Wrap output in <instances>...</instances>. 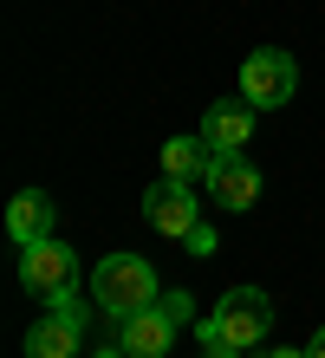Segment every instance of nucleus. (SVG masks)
Instances as JSON below:
<instances>
[{
  "mask_svg": "<svg viewBox=\"0 0 325 358\" xmlns=\"http://www.w3.org/2000/svg\"><path fill=\"white\" fill-rule=\"evenodd\" d=\"M267 332H273V300L260 287H234V293H222V306L195 326V339H202L208 358H247Z\"/></svg>",
  "mask_w": 325,
  "mask_h": 358,
  "instance_id": "f257e3e1",
  "label": "nucleus"
},
{
  "mask_svg": "<svg viewBox=\"0 0 325 358\" xmlns=\"http://www.w3.org/2000/svg\"><path fill=\"white\" fill-rule=\"evenodd\" d=\"M92 300L111 313V320H130V313H150L163 300V287H157V267H150L143 255H111V261H98L92 267Z\"/></svg>",
  "mask_w": 325,
  "mask_h": 358,
  "instance_id": "f03ea898",
  "label": "nucleus"
},
{
  "mask_svg": "<svg viewBox=\"0 0 325 358\" xmlns=\"http://www.w3.org/2000/svg\"><path fill=\"white\" fill-rule=\"evenodd\" d=\"M299 92V66H293V52H280V46H260L241 59V98L254 104V111H273V104H293Z\"/></svg>",
  "mask_w": 325,
  "mask_h": 358,
  "instance_id": "7ed1b4c3",
  "label": "nucleus"
},
{
  "mask_svg": "<svg viewBox=\"0 0 325 358\" xmlns=\"http://www.w3.org/2000/svg\"><path fill=\"white\" fill-rule=\"evenodd\" d=\"M20 287L33 293V300H59V293H72L78 287V255L65 241H33V248H20Z\"/></svg>",
  "mask_w": 325,
  "mask_h": 358,
  "instance_id": "20e7f679",
  "label": "nucleus"
},
{
  "mask_svg": "<svg viewBox=\"0 0 325 358\" xmlns=\"http://www.w3.org/2000/svg\"><path fill=\"white\" fill-rule=\"evenodd\" d=\"M247 137H254V104L247 98H215L202 111V143L215 157H241Z\"/></svg>",
  "mask_w": 325,
  "mask_h": 358,
  "instance_id": "39448f33",
  "label": "nucleus"
},
{
  "mask_svg": "<svg viewBox=\"0 0 325 358\" xmlns=\"http://www.w3.org/2000/svg\"><path fill=\"white\" fill-rule=\"evenodd\" d=\"M143 215H150V228L169 235V241H189V228H202V222H195V189H189V182H169V176L143 196Z\"/></svg>",
  "mask_w": 325,
  "mask_h": 358,
  "instance_id": "423d86ee",
  "label": "nucleus"
},
{
  "mask_svg": "<svg viewBox=\"0 0 325 358\" xmlns=\"http://www.w3.org/2000/svg\"><path fill=\"white\" fill-rule=\"evenodd\" d=\"M202 182H208V196L222 202V208H234V215H247V208L260 202V170H254L247 157H215V170Z\"/></svg>",
  "mask_w": 325,
  "mask_h": 358,
  "instance_id": "0eeeda50",
  "label": "nucleus"
},
{
  "mask_svg": "<svg viewBox=\"0 0 325 358\" xmlns=\"http://www.w3.org/2000/svg\"><path fill=\"white\" fill-rule=\"evenodd\" d=\"M117 345H124L130 358H163L169 345H176V320H169L163 306L130 313V320H117Z\"/></svg>",
  "mask_w": 325,
  "mask_h": 358,
  "instance_id": "6e6552de",
  "label": "nucleus"
},
{
  "mask_svg": "<svg viewBox=\"0 0 325 358\" xmlns=\"http://www.w3.org/2000/svg\"><path fill=\"white\" fill-rule=\"evenodd\" d=\"M7 235L20 248H33V241L52 235V196H46V189H20V196L7 202Z\"/></svg>",
  "mask_w": 325,
  "mask_h": 358,
  "instance_id": "1a4fd4ad",
  "label": "nucleus"
},
{
  "mask_svg": "<svg viewBox=\"0 0 325 358\" xmlns=\"http://www.w3.org/2000/svg\"><path fill=\"white\" fill-rule=\"evenodd\" d=\"M78 339H85V326H72L65 313H46L27 332V358H78Z\"/></svg>",
  "mask_w": 325,
  "mask_h": 358,
  "instance_id": "9d476101",
  "label": "nucleus"
},
{
  "mask_svg": "<svg viewBox=\"0 0 325 358\" xmlns=\"http://www.w3.org/2000/svg\"><path fill=\"white\" fill-rule=\"evenodd\" d=\"M215 170V150L202 137H169L163 143V176L169 182H195V176H208Z\"/></svg>",
  "mask_w": 325,
  "mask_h": 358,
  "instance_id": "9b49d317",
  "label": "nucleus"
},
{
  "mask_svg": "<svg viewBox=\"0 0 325 358\" xmlns=\"http://www.w3.org/2000/svg\"><path fill=\"white\" fill-rule=\"evenodd\" d=\"M157 306H163V313H169V320H176V326H182V320H189V313H195V300H189V293H163V300H157Z\"/></svg>",
  "mask_w": 325,
  "mask_h": 358,
  "instance_id": "f8f14e48",
  "label": "nucleus"
},
{
  "mask_svg": "<svg viewBox=\"0 0 325 358\" xmlns=\"http://www.w3.org/2000/svg\"><path fill=\"white\" fill-rule=\"evenodd\" d=\"M52 313H65L72 326H85V300H78V287H72V293H59V300H52Z\"/></svg>",
  "mask_w": 325,
  "mask_h": 358,
  "instance_id": "ddd939ff",
  "label": "nucleus"
},
{
  "mask_svg": "<svg viewBox=\"0 0 325 358\" xmlns=\"http://www.w3.org/2000/svg\"><path fill=\"white\" fill-rule=\"evenodd\" d=\"M182 248H189V255H215V228H208V222H202V228H189V241H182Z\"/></svg>",
  "mask_w": 325,
  "mask_h": 358,
  "instance_id": "4468645a",
  "label": "nucleus"
},
{
  "mask_svg": "<svg viewBox=\"0 0 325 358\" xmlns=\"http://www.w3.org/2000/svg\"><path fill=\"white\" fill-rule=\"evenodd\" d=\"M306 358H325V326L312 332V345H306Z\"/></svg>",
  "mask_w": 325,
  "mask_h": 358,
  "instance_id": "2eb2a0df",
  "label": "nucleus"
},
{
  "mask_svg": "<svg viewBox=\"0 0 325 358\" xmlns=\"http://www.w3.org/2000/svg\"><path fill=\"white\" fill-rule=\"evenodd\" d=\"M92 358H130V352H124V345H104V352H92Z\"/></svg>",
  "mask_w": 325,
  "mask_h": 358,
  "instance_id": "dca6fc26",
  "label": "nucleus"
},
{
  "mask_svg": "<svg viewBox=\"0 0 325 358\" xmlns=\"http://www.w3.org/2000/svg\"><path fill=\"white\" fill-rule=\"evenodd\" d=\"M267 358H299V352H267Z\"/></svg>",
  "mask_w": 325,
  "mask_h": 358,
  "instance_id": "f3484780",
  "label": "nucleus"
}]
</instances>
